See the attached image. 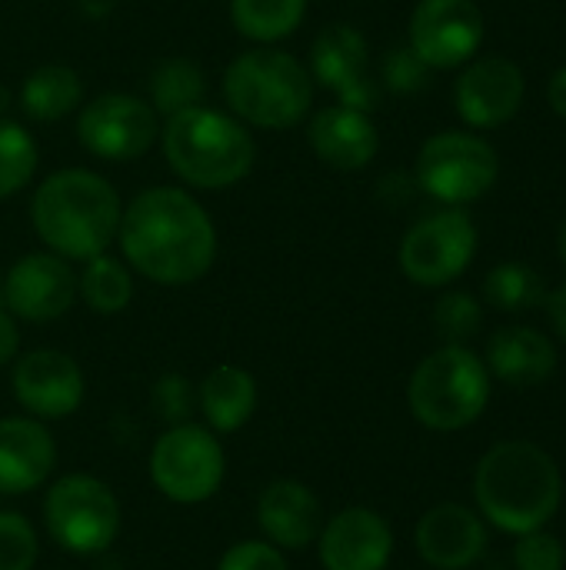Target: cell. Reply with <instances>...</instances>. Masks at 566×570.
Segmentation results:
<instances>
[{"mask_svg":"<svg viewBox=\"0 0 566 570\" xmlns=\"http://www.w3.org/2000/svg\"><path fill=\"white\" fill-rule=\"evenodd\" d=\"M310 67H314L310 77L320 80L327 90H334L344 107L370 114L374 104L380 100V90L367 73V40L357 27L334 23L324 33H317L310 50Z\"/></svg>","mask_w":566,"mask_h":570,"instance_id":"obj_16","label":"cell"},{"mask_svg":"<svg viewBox=\"0 0 566 570\" xmlns=\"http://www.w3.org/2000/svg\"><path fill=\"white\" fill-rule=\"evenodd\" d=\"M497 177V150L470 130H440L417 154V184L447 207L480 200Z\"/></svg>","mask_w":566,"mask_h":570,"instance_id":"obj_9","label":"cell"},{"mask_svg":"<svg viewBox=\"0 0 566 570\" xmlns=\"http://www.w3.org/2000/svg\"><path fill=\"white\" fill-rule=\"evenodd\" d=\"M484 43L477 0H420L410 17V50L430 70L464 67Z\"/></svg>","mask_w":566,"mask_h":570,"instance_id":"obj_11","label":"cell"},{"mask_svg":"<svg viewBox=\"0 0 566 570\" xmlns=\"http://www.w3.org/2000/svg\"><path fill=\"white\" fill-rule=\"evenodd\" d=\"M197 404L203 411V421L217 434H234L240 431L254 411H257V381L234 364H220L217 371L207 374L200 384Z\"/></svg>","mask_w":566,"mask_h":570,"instance_id":"obj_23","label":"cell"},{"mask_svg":"<svg viewBox=\"0 0 566 570\" xmlns=\"http://www.w3.org/2000/svg\"><path fill=\"white\" fill-rule=\"evenodd\" d=\"M7 100H10V94H7V87L0 83V110H7Z\"/></svg>","mask_w":566,"mask_h":570,"instance_id":"obj_40","label":"cell"},{"mask_svg":"<svg viewBox=\"0 0 566 570\" xmlns=\"http://www.w3.org/2000/svg\"><path fill=\"white\" fill-rule=\"evenodd\" d=\"M163 154L173 174L200 190H227L254 167L247 127L210 107H187L163 127Z\"/></svg>","mask_w":566,"mask_h":570,"instance_id":"obj_4","label":"cell"},{"mask_svg":"<svg viewBox=\"0 0 566 570\" xmlns=\"http://www.w3.org/2000/svg\"><path fill=\"white\" fill-rule=\"evenodd\" d=\"M47 534L67 554H103L120 531V504L113 491L90 474H67L50 484L43 501Z\"/></svg>","mask_w":566,"mask_h":570,"instance_id":"obj_7","label":"cell"},{"mask_svg":"<svg viewBox=\"0 0 566 570\" xmlns=\"http://www.w3.org/2000/svg\"><path fill=\"white\" fill-rule=\"evenodd\" d=\"M434 327L447 344H467L484 327V307L467 291H450L434 307Z\"/></svg>","mask_w":566,"mask_h":570,"instance_id":"obj_30","label":"cell"},{"mask_svg":"<svg viewBox=\"0 0 566 570\" xmlns=\"http://www.w3.org/2000/svg\"><path fill=\"white\" fill-rule=\"evenodd\" d=\"M514 568L517 570H564L566 568V548L557 534H550L547 528L520 534L517 548H514Z\"/></svg>","mask_w":566,"mask_h":570,"instance_id":"obj_32","label":"cell"},{"mask_svg":"<svg viewBox=\"0 0 566 570\" xmlns=\"http://www.w3.org/2000/svg\"><path fill=\"white\" fill-rule=\"evenodd\" d=\"M57 468V444L37 417H0V494L37 491Z\"/></svg>","mask_w":566,"mask_h":570,"instance_id":"obj_20","label":"cell"},{"mask_svg":"<svg viewBox=\"0 0 566 570\" xmlns=\"http://www.w3.org/2000/svg\"><path fill=\"white\" fill-rule=\"evenodd\" d=\"M17 404L37 421H63L83 404V371L63 351L40 347L13 367Z\"/></svg>","mask_w":566,"mask_h":570,"instance_id":"obj_13","label":"cell"},{"mask_svg":"<svg viewBox=\"0 0 566 570\" xmlns=\"http://www.w3.org/2000/svg\"><path fill=\"white\" fill-rule=\"evenodd\" d=\"M217 570H287V558L270 541H240L227 548Z\"/></svg>","mask_w":566,"mask_h":570,"instance_id":"obj_34","label":"cell"},{"mask_svg":"<svg viewBox=\"0 0 566 570\" xmlns=\"http://www.w3.org/2000/svg\"><path fill=\"white\" fill-rule=\"evenodd\" d=\"M307 13V0H230L234 27L260 43L290 37Z\"/></svg>","mask_w":566,"mask_h":570,"instance_id":"obj_25","label":"cell"},{"mask_svg":"<svg viewBox=\"0 0 566 570\" xmlns=\"http://www.w3.org/2000/svg\"><path fill=\"white\" fill-rule=\"evenodd\" d=\"M487 371L490 377L510 387H537L557 371V347L547 334L527 324L500 327L487 341Z\"/></svg>","mask_w":566,"mask_h":570,"instance_id":"obj_22","label":"cell"},{"mask_svg":"<svg viewBox=\"0 0 566 570\" xmlns=\"http://www.w3.org/2000/svg\"><path fill=\"white\" fill-rule=\"evenodd\" d=\"M427 70H430V67H427L410 47L390 50L387 60H384V80H387V87L397 90V94H414V90H420V87L427 83Z\"/></svg>","mask_w":566,"mask_h":570,"instance_id":"obj_35","label":"cell"},{"mask_svg":"<svg viewBox=\"0 0 566 570\" xmlns=\"http://www.w3.org/2000/svg\"><path fill=\"white\" fill-rule=\"evenodd\" d=\"M484 297L490 307L504 311V314H520L537 307L547 294H544V281L530 264L520 261H507L497 264L487 281H484Z\"/></svg>","mask_w":566,"mask_h":570,"instance_id":"obj_28","label":"cell"},{"mask_svg":"<svg viewBox=\"0 0 566 570\" xmlns=\"http://www.w3.org/2000/svg\"><path fill=\"white\" fill-rule=\"evenodd\" d=\"M307 137H310L314 154L334 170H360L374 160L380 147L370 114L344 107V104L314 114Z\"/></svg>","mask_w":566,"mask_h":570,"instance_id":"obj_21","label":"cell"},{"mask_svg":"<svg viewBox=\"0 0 566 570\" xmlns=\"http://www.w3.org/2000/svg\"><path fill=\"white\" fill-rule=\"evenodd\" d=\"M127 264L163 287L200 281L217 261V230L207 210L180 187H147L120 214Z\"/></svg>","mask_w":566,"mask_h":570,"instance_id":"obj_1","label":"cell"},{"mask_svg":"<svg viewBox=\"0 0 566 570\" xmlns=\"http://www.w3.org/2000/svg\"><path fill=\"white\" fill-rule=\"evenodd\" d=\"M324 570H387L394 558V531L370 508H344L317 538Z\"/></svg>","mask_w":566,"mask_h":570,"instance_id":"obj_17","label":"cell"},{"mask_svg":"<svg viewBox=\"0 0 566 570\" xmlns=\"http://www.w3.org/2000/svg\"><path fill=\"white\" fill-rule=\"evenodd\" d=\"M17 347H20V331L13 324V314L0 307V367L17 357Z\"/></svg>","mask_w":566,"mask_h":570,"instance_id":"obj_36","label":"cell"},{"mask_svg":"<svg viewBox=\"0 0 566 570\" xmlns=\"http://www.w3.org/2000/svg\"><path fill=\"white\" fill-rule=\"evenodd\" d=\"M257 524L264 541L280 551H307L317 544L324 528V511L317 494L300 481H274L260 491L257 501Z\"/></svg>","mask_w":566,"mask_h":570,"instance_id":"obj_19","label":"cell"},{"mask_svg":"<svg viewBox=\"0 0 566 570\" xmlns=\"http://www.w3.org/2000/svg\"><path fill=\"white\" fill-rule=\"evenodd\" d=\"M547 307H550V321H554V331L560 334V341L566 344V284H560L550 297H547Z\"/></svg>","mask_w":566,"mask_h":570,"instance_id":"obj_37","label":"cell"},{"mask_svg":"<svg viewBox=\"0 0 566 570\" xmlns=\"http://www.w3.org/2000/svg\"><path fill=\"white\" fill-rule=\"evenodd\" d=\"M407 404L430 431H464L477 424L490 404V371L467 344H444L417 364Z\"/></svg>","mask_w":566,"mask_h":570,"instance_id":"obj_6","label":"cell"},{"mask_svg":"<svg viewBox=\"0 0 566 570\" xmlns=\"http://www.w3.org/2000/svg\"><path fill=\"white\" fill-rule=\"evenodd\" d=\"M157 110L133 94H103L80 110L77 137L103 160H133L157 140Z\"/></svg>","mask_w":566,"mask_h":570,"instance_id":"obj_12","label":"cell"},{"mask_svg":"<svg viewBox=\"0 0 566 570\" xmlns=\"http://www.w3.org/2000/svg\"><path fill=\"white\" fill-rule=\"evenodd\" d=\"M37 531L17 511H0V570H33Z\"/></svg>","mask_w":566,"mask_h":570,"instance_id":"obj_31","label":"cell"},{"mask_svg":"<svg viewBox=\"0 0 566 570\" xmlns=\"http://www.w3.org/2000/svg\"><path fill=\"white\" fill-rule=\"evenodd\" d=\"M224 97L240 120L264 130H290L314 104V77L284 50H247L227 67Z\"/></svg>","mask_w":566,"mask_h":570,"instance_id":"obj_5","label":"cell"},{"mask_svg":"<svg viewBox=\"0 0 566 570\" xmlns=\"http://www.w3.org/2000/svg\"><path fill=\"white\" fill-rule=\"evenodd\" d=\"M150 404L157 411L160 421H167L170 428L173 424H183L193 411V387L187 377L180 374H163L157 384H153V394H150Z\"/></svg>","mask_w":566,"mask_h":570,"instance_id":"obj_33","label":"cell"},{"mask_svg":"<svg viewBox=\"0 0 566 570\" xmlns=\"http://www.w3.org/2000/svg\"><path fill=\"white\" fill-rule=\"evenodd\" d=\"M524 94H527V80L514 60L480 57L470 60L467 70L460 73L454 100L464 124H470L474 130H494L517 117Z\"/></svg>","mask_w":566,"mask_h":570,"instance_id":"obj_15","label":"cell"},{"mask_svg":"<svg viewBox=\"0 0 566 570\" xmlns=\"http://www.w3.org/2000/svg\"><path fill=\"white\" fill-rule=\"evenodd\" d=\"M417 554L437 570H467L487 551L484 518L464 504H437L417 524Z\"/></svg>","mask_w":566,"mask_h":570,"instance_id":"obj_18","label":"cell"},{"mask_svg":"<svg viewBox=\"0 0 566 570\" xmlns=\"http://www.w3.org/2000/svg\"><path fill=\"white\" fill-rule=\"evenodd\" d=\"M474 498L484 521L520 538L554 521L564 501V478L557 461L534 441H504L480 458Z\"/></svg>","mask_w":566,"mask_h":570,"instance_id":"obj_2","label":"cell"},{"mask_svg":"<svg viewBox=\"0 0 566 570\" xmlns=\"http://www.w3.org/2000/svg\"><path fill=\"white\" fill-rule=\"evenodd\" d=\"M7 311L30 324H50L63 317L77 301V277L57 254H27L3 277Z\"/></svg>","mask_w":566,"mask_h":570,"instance_id":"obj_14","label":"cell"},{"mask_svg":"<svg viewBox=\"0 0 566 570\" xmlns=\"http://www.w3.org/2000/svg\"><path fill=\"white\" fill-rule=\"evenodd\" d=\"M77 291L83 294L87 307L97 314H120L130 297H133V274L127 271V264H120L110 254H97L87 261Z\"/></svg>","mask_w":566,"mask_h":570,"instance_id":"obj_26","label":"cell"},{"mask_svg":"<svg viewBox=\"0 0 566 570\" xmlns=\"http://www.w3.org/2000/svg\"><path fill=\"white\" fill-rule=\"evenodd\" d=\"M227 474V458L210 428L183 421L167 428L150 451V481L173 504L210 501Z\"/></svg>","mask_w":566,"mask_h":570,"instance_id":"obj_8","label":"cell"},{"mask_svg":"<svg viewBox=\"0 0 566 570\" xmlns=\"http://www.w3.org/2000/svg\"><path fill=\"white\" fill-rule=\"evenodd\" d=\"M120 214L123 207L110 180L80 167L50 174L30 200L37 237L63 261H90L103 254L117 237Z\"/></svg>","mask_w":566,"mask_h":570,"instance_id":"obj_3","label":"cell"},{"mask_svg":"<svg viewBox=\"0 0 566 570\" xmlns=\"http://www.w3.org/2000/svg\"><path fill=\"white\" fill-rule=\"evenodd\" d=\"M83 97L80 73L63 63H47L27 73L23 90H20V107L33 120H57L67 117Z\"/></svg>","mask_w":566,"mask_h":570,"instance_id":"obj_24","label":"cell"},{"mask_svg":"<svg viewBox=\"0 0 566 570\" xmlns=\"http://www.w3.org/2000/svg\"><path fill=\"white\" fill-rule=\"evenodd\" d=\"M207 94V80H203V70L190 60H163L153 77H150V107L157 114H180L187 107H200Z\"/></svg>","mask_w":566,"mask_h":570,"instance_id":"obj_27","label":"cell"},{"mask_svg":"<svg viewBox=\"0 0 566 570\" xmlns=\"http://www.w3.org/2000/svg\"><path fill=\"white\" fill-rule=\"evenodd\" d=\"M477 224L460 207L420 217L400 240V271L420 287H447L477 257Z\"/></svg>","mask_w":566,"mask_h":570,"instance_id":"obj_10","label":"cell"},{"mask_svg":"<svg viewBox=\"0 0 566 570\" xmlns=\"http://www.w3.org/2000/svg\"><path fill=\"white\" fill-rule=\"evenodd\" d=\"M557 250H560V261L566 264V220L564 227H560V237H557Z\"/></svg>","mask_w":566,"mask_h":570,"instance_id":"obj_39","label":"cell"},{"mask_svg":"<svg viewBox=\"0 0 566 570\" xmlns=\"http://www.w3.org/2000/svg\"><path fill=\"white\" fill-rule=\"evenodd\" d=\"M33 170H37L33 137L20 124L0 117V200L20 194L30 184Z\"/></svg>","mask_w":566,"mask_h":570,"instance_id":"obj_29","label":"cell"},{"mask_svg":"<svg viewBox=\"0 0 566 570\" xmlns=\"http://www.w3.org/2000/svg\"><path fill=\"white\" fill-rule=\"evenodd\" d=\"M547 97H550V107L557 117L566 120V63L550 77V87H547Z\"/></svg>","mask_w":566,"mask_h":570,"instance_id":"obj_38","label":"cell"}]
</instances>
